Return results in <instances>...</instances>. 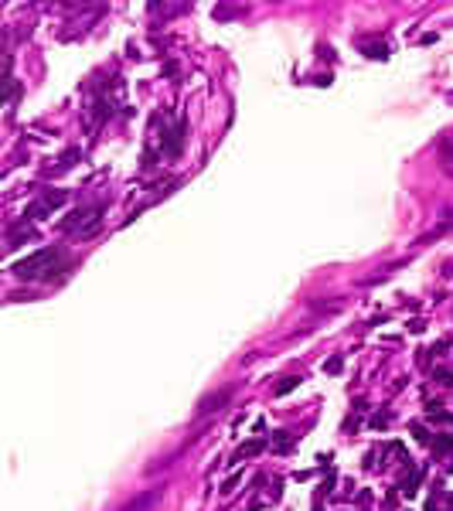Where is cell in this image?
<instances>
[{"instance_id": "277c9868", "label": "cell", "mask_w": 453, "mask_h": 511, "mask_svg": "<svg viewBox=\"0 0 453 511\" xmlns=\"http://www.w3.org/2000/svg\"><path fill=\"white\" fill-rule=\"evenodd\" d=\"M341 365H344V358H341V355H334V358H327V362H324V371L337 375V371H341Z\"/></svg>"}, {"instance_id": "6da1fadb", "label": "cell", "mask_w": 453, "mask_h": 511, "mask_svg": "<svg viewBox=\"0 0 453 511\" xmlns=\"http://www.w3.org/2000/svg\"><path fill=\"white\" fill-rule=\"evenodd\" d=\"M55 259H58V249H41V252H34L31 259H21V263L14 266V273H17V276H38L41 266H45V263H55Z\"/></svg>"}, {"instance_id": "7a4b0ae2", "label": "cell", "mask_w": 453, "mask_h": 511, "mask_svg": "<svg viewBox=\"0 0 453 511\" xmlns=\"http://www.w3.org/2000/svg\"><path fill=\"white\" fill-rule=\"evenodd\" d=\"M300 385V375H290V378H283V382H276V389H273V395H286L290 389H297Z\"/></svg>"}, {"instance_id": "52a82bcc", "label": "cell", "mask_w": 453, "mask_h": 511, "mask_svg": "<svg viewBox=\"0 0 453 511\" xmlns=\"http://www.w3.org/2000/svg\"><path fill=\"white\" fill-rule=\"evenodd\" d=\"M385 423H388V416H385V413H378L375 419H372V426H375V430H381V426H385Z\"/></svg>"}, {"instance_id": "8992f818", "label": "cell", "mask_w": 453, "mask_h": 511, "mask_svg": "<svg viewBox=\"0 0 453 511\" xmlns=\"http://www.w3.org/2000/svg\"><path fill=\"white\" fill-rule=\"evenodd\" d=\"M290 443H293L290 433H276V450H280V453H286V450H290Z\"/></svg>"}, {"instance_id": "3957f363", "label": "cell", "mask_w": 453, "mask_h": 511, "mask_svg": "<svg viewBox=\"0 0 453 511\" xmlns=\"http://www.w3.org/2000/svg\"><path fill=\"white\" fill-rule=\"evenodd\" d=\"M266 450V443L262 439H249V443H242L238 446V457H252V453H262Z\"/></svg>"}, {"instance_id": "5b68a950", "label": "cell", "mask_w": 453, "mask_h": 511, "mask_svg": "<svg viewBox=\"0 0 453 511\" xmlns=\"http://www.w3.org/2000/svg\"><path fill=\"white\" fill-rule=\"evenodd\" d=\"M365 55L368 58H385L388 51H385V45H365Z\"/></svg>"}]
</instances>
